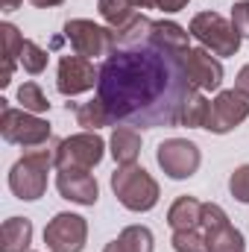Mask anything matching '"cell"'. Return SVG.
Listing matches in <instances>:
<instances>
[{"mask_svg":"<svg viewBox=\"0 0 249 252\" xmlns=\"http://www.w3.org/2000/svg\"><path fill=\"white\" fill-rule=\"evenodd\" d=\"M97 12L112 30H118L135 15V6L129 0H97Z\"/></svg>","mask_w":249,"mask_h":252,"instance_id":"603a6c76","label":"cell"},{"mask_svg":"<svg viewBox=\"0 0 249 252\" xmlns=\"http://www.w3.org/2000/svg\"><path fill=\"white\" fill-rule=\"evenodd\" d=\"M156 161L170 179H190L202 164V153L187 138H167V141L158 144Z\"/></svg>","mask_w":249,"mask_h":252,"instance_id":"9c48e42d","label":"cell"},{"mask_svg":"<svg viewBox=\"0 0 249 252\" xmlns=\"http://www.w3.org/2000/svg\"><path fill=\"white\" fill-rule=\"evenodd\" d=\"M112 190L118 196V202L135 211V214H144L150 208H156L161 190H158V182L138 164H124L112 173Z\"/></svg>","mask_w":249,"mask_h":252,"instance_id":"3957f363","label":"cell"},{"mask_svg":"<svg viewBox=\"0 0 249 252\" xmlns=\"http://www.w3.org/2000/svg\"><path fill=\"white\" fill-rule=\"evenodd\" d=\"M208 109L211 103L202 97V91H190L182 103V112H179V126H187V129H205V121H208Z\"/></svg>","mask_w":249,"mask_h":252,"instance_id":"44dd1931","label":"cell"},{"mask_svg":"<svg viewBox=\"0 0 249 252\" xmlns=\"http://www.w3.org/2000/svg\"><path fill=\"white\" fill-rule=\"evenodd\" d=\"M247 118H249V100L247 97H241L235 88H232V91H220V94L211 100L205 129L214 132V135H226V132H232L235 126H241Z\"/></svg>","mask_w":249,"mask_h":252,"instance_id":"7c38bea8","label":"cell"},{"mask_svg":"<svg viewBox=\"0 0 249 252\" xmlns=\"http://www.w3.org/2000/svg\"><path fill=\"white\" fill-rule=\"evenodd\" d=\"M173 250L176 252H211L205 232L199 229H187V232H173Z\"/></svg>","mask_w":249,"mask_h":252,"instance_id":"4316f807","label":"cell"},{"mask_svg":"<svg viewBox=\"0 0 249 252\" xmlns=\"http://www.w3.org/2000/svg\"><path fill=\"white\" fill-rule=\"evenodd\" d=\"M153 3H156V9H161V12H167V15L182 12L187 6V0H153Z\"/></svg>","mask_w":249,"mask_h":252,"instance_id":"4dcf8cb0","label":"cell"},{"mask_svg":"<svg viewBox=\"0 0 249 252\" xmlns=\"http://www.w3.org/2000/svg\"><path fill=\"white\" fill-rule=\"evenodd\" d=\"M18 62L24 64V70H27V73L38 76V73L47 67V50H44V47H38L35 41L24 38V47H21V59H18Z\"/></svg>","mask_w":249,"mask_h":252,"instance_id":"484cf974","label":"cell"},{"mask_svg":"<svg viewBox=\"0 0 249 252\" xmlns=\"http://www.w3.org/2000/svg\"><path fill=\"white\" fill-rule=\"evenodd\" d=\"M235 91L249 100V64H244V67L238 70V76H235Z\"/></svg>","mask_w":249,"mask_h":252,"instance_id":"f546056e","label":"cell"},{"mask_svg":"<svg viewBox=\"0 0 249 252\" xmlns=\"http://www.w3.org/2000/svg\"><path fill=\"white\" fill-rule=\"evenodd\" d=\"M115 38V50H129V47H144L153 41V21L141 12H135L124 27L112 30Z\"/></svg>","mask_w":249,"mask_h":252,"instance_id":"9a60e30c","label":"cell"},{"mask_svg":"<svg viewBox=\"0 0 249 252\" xmlns=\"http://www.w3.org/2000/svg\"><path fill=\"white\" fill-rule=\"evenodd\" d=\"M109 147H112V158L118 161V167L135 164L141 156V132L135 126H115Z\"/></svg>","mask_w":249,"mask_h":252,"instance_id":"e0dca14e","label":"cell"},{"mask_svg":"<svg viewBox=\"0 0 249 252\" xmlns=\"http://www.w3.org/2000/svg\"><path fill=\"white\" fill-rule=\"evenodd\" d=\"M153 44L182 56L185 50H190V32L176 21H153Z\"/></svg>","mask_w":249,"mask_h":252,"instance_id":"2e32d148","label":"cell"},{"mask_svg":"<svg viewBox=\"0 0 249 252\" xmlns=\"http://www.w3.org/2000/svg\"><path fill=\"white\" fill-rule=\"evenodd\" d=\"M229 190L238 202H244V205L249 202V164L235 167V173L229 176Z\"/></svg>","mask_w":249,"mask_h":252,"instance_id":"83f0119b","label":"cell"},{"mask_svg":"<svg viewBox=\"0 0 249 252\" xmlns=\"http://www.w3.org/2000/svg\"><path fill=\"white\" fill-rule=\"evenodd\" d=\"M167 223L173 232H187V229H199L202 223V202L196 196H179L170 211H167Z\"/></svg>","mask_w":249,"mask_h":252,"instance_id":"ac0fdd59","label":"cell"},{"mask_svg":"<svg viewBox=\"0 0 249 252\" xmlns=\"http://www.w3.org/2000/svg\"><path fill=\"white\" fill-rule=\"evenodd\" d=\"M73 115H76V124L82 126L85 132H97V129H103V126H112V115H109V109L103 106V100L100 97H94V100H88V103H79V106H73Z\"/></svg>","mask_w":249,"mask_h":252,"instance_id":"ffe728a7","label":"cell"},{"mask_svg":"<svg viewBox=\"0 0 249 252\" xmlns=\"http://www.w3.org/2000/svg\"><path fill=\"white\" fill-rule=\"evenodd\" d=\"M32 6H38V9H53V6H62L64 0H30Z\"/></svg>","mask_w":249,"mask_h":252,"instance_id":"1f68e13d","label":"cell"},{"mask_svg":"<svg viewBox=\"0 0 249 252\" xmlns=\"http://www.w3.org/2000/svg\"><path fill=\"white\" fill-rule=\"evenodd\" d=\"M88 241V220L82 214L62 211L44 226V244L50 252H82Z\"/></svg>","mask_w":249,"mask_h":252,"instance_id":"30bf717a","label":"cell"},{"mask_svg":"<svg viewBox=\"0 0 249 252\" xmlns=\"http://www.w3.org/2000/svg\"><path fill=\"white\" fill-rule=\"evenodd\" d=\"M187 32H190V38H196L214 56H235L241 50V41H244L241 32L232 27V21H226L220 12H199V15H193Z\"/></svg>","mask_w":249,"mask_h":252,"instance_id":"5b68a950","label":"cell"},{"mask_svg":"<svg viewBox=\"0 0 249 252\" xmlns=\"http://www.w3.org/2000/svg\"><path fill=\"white\" fill-rule=\"evenodd\" d=\"M64 38L70 41V50L82 59H100V56H112L115 50V38H112V27H100L94 21L85 18H73L64 24Z\"/></svg>","mask_w":249,"mask_h":252,"instance_id":"52a82bcc","label":"cell"},{"mask_svg":"<svg viewBox=\"0 0 249 252\" xmlns=\"http://www.w3.org/2000/svg\"><path fill=\"white\" fill-rule=\"evenodd\" d=\"M129 3H132L135 9H156V3H153V0H129Z\"/></svg>","mask_w":249,"mask_h":252,"instance_id":"836d02e7","label":"cell"},{"mask_svg":"<svg viewBox=\"0 0 249 252\" xmlns=\"http://www.w3.org/2000/svg\"><path fill=\"white\" fill-rule=\"evenodd\" d=\"M100 82V67H94L91 59L82 56H62L59 59V73H56V88L62 97H76L85 94L91 88H97Z\"/></svg>","mask_w":249,"mask_h":252,"instance_id":"8fae6325","label":"cell"},{"mask_svg":"<svg viewBox=\"0 0 249 252\" xmlns=\"http://www.w3.org/2000/svg\"><path fill=\"white\" fill-rule=\"evenodd\" d=\"M202 232L208 238L211 252H247L244 232L229 223V214L217 202H202Z\"/></svg>","mask_w":249,"mask_h":252,"instance_id":"ba28073f","label":"cell"},{"mask_svg":"<svg viewBox=\"0 0 249 252\" xmlns=\"http://www.w3.org/2000/svg\"><path fill=\"white\" fill-rule=\"evenodd\" d=\"M18 103H21V109H27V112H32V115H41V112L50 109V103H47L44 91L38 88V82H24V85L18 88Z\"/></svg>","mask_w":249,"mask_h":252,"instance_id":"d4e9b609","label":"cell"},{"mask_svg":"<svg viewBox=\"0 0 249 252\" xmlns=\"http://www.w3.org/2000/svg\"><path fill=\"white\" fill-rule=\"evenodd\" d=\"M182 67H185L187 82L196 91H217L223 85V64L211 50L205 47H190L182 53Z\"/></svg>","mask_w":249,"mask_h":252,"instance_id":"4fadbf2b","label":"cell"},{"mask_svg":"<svg viewBox=\"0 0 249 252\" xmlns=\"http://www.w3.org/2000/svg\"><path fill=\"white\" fill-rule=\"evenodd\" d=\"M106 156V141L97 132H79L56 144V170H94Z\"/></svg>","mask_w":249,"mask_h":252,"instance_id":"8992f818","label":"cell"},{"mask_svg":"<svg viewBox=\"0 0 249 252\" xmlns=\"http://www.w3.org/2000/svg\"><path fill=\"white\" fill-rule=\"evenodd\" d=\"M56 161V150H27L24 158H18L9 170V190L24 199V202H35L44 196L47 190V173Z\"/></svg>","mask_w":249,"mask_h":252,"instance_id":"7a4b0ae2","label":"cell"},{"mask_svg":"<svg viewBox=\"0 0 249 252\" xmlns=\"http://www.w3.org/2000/svg\"><path fill=\"white\" fill-rule=\"evenodd\" d=\"M0 30H3V41H6V73H3L0 85L6 88V85L12 82L15 62L21 59V47H24V38H21V30H18L15 24H9V21H3V24H0Z\"/></svg>","mask_w":249,"mask_h":252,"instance_id":"7402d4cb","label":"cell"},{"mask_svg":"<svg viewBox=\"0 0 249 252\" xmlns=\"http://www.w3.org/2000/svg\"><path fill=\"white\" fill-rule=\"evenodd\" d=\"M118 238H121V244L129 252H153L156 250V238H153V232L147 226H126Z\"/></svg>","mask_w":249,"mask_h":252,"instance_id":"cb8c5ba5","label":"cell"},{"mask_svg":"<svg viewBox=\"0 0 249 252\" xmlns=\"http://www.w3.org/2000/svg\"><path fill=\"white\" fill-rule=\"evenodd\" d=\"M232 27L241 32V38H249V0L232 6Z\"/></svg>","mask_w":249,"mask_h":252,"instance_id":"f1b7e54d","label":"cell"},{"mask_svg":"<svg viewBox=\"0 0 249 252\" xmlns=\"http://www.w3.org/2000/svg\"><path fill=\"white\" fill-rule=\"evenodd\" d=\"M3 103V112H0V135L6 144H15V147H24V150H38V147H47L50 141V124L27 109H12L6 100Z\"/></svg>","mask_w":249,"mask_h":252,"instance_id":"277c9868","label":"cell"},{"mask_svg":"<svg viewBox=\"0 0 249 252\" xmlns=\"http://www.w3.org/2000/svg\"><path fill=\"white\" fill-rule=\"evenodd\" d=\"M18 6H21V0H3V9H6V12H15Z\"/></svg>","mask_w":249,"mask_h":252,"instance_id":"e575fe53","label":"cell"},{"mask_svg":"<svg viewBox=\"0 0 249 252\" xmlns=\"http://www.w3.org/2000/svg\"><path fill=\"white\" fill-rule=\"evenodd\" d=\"M190 91H196L185 76L182 56L156 47L112 50L100 64L97 97L109 109L115 124L156 129L179 126V112Z\"/></svg>","mask_w":249,"mask_h":252,"instance_id":"6da1fadb","label":"cell"},{"mask_svg":"<svg viewBox=\"0 0 249 252\" xmlns=\"http://www.w3.org/2000/svg\"><path fill=\"white\" fill-rule=\"evenodd\" d=\"M56 188L76 205H97L100 185L88 170H56Z\"/></svg>","mask_w":249,"mask_h":252,"instance_id":"5bb4252c","label":"cell"},{"mask_svg":"<svg viewBox=\"0 0 249 252\" xmlns=\"http://www.w3.org/2000/svg\"><path fill=\"white\" fill-rule=\"evenodd\" d=\"M32 244V223L27 217H9L0 229V252H27Z\"/></svg>","mask_w":249,"mask_h":252,"instance_id":"d6986e66","label":"cell"},{"mask_svg":"<svg viewBox=\"0 0 249 252\" xmlns=\"http://www.w3.org/2000/svg\"><path fill=\"white\" fill-rule=\"evenodd\" d=\"M103 252H129V250L121 244V238H115V241H109V244H106V250H103Z\"/></svg>","mask_w":249,"mask_h":252,"instance_id":"d6a6232c","label":"cell"}]
</instances>
